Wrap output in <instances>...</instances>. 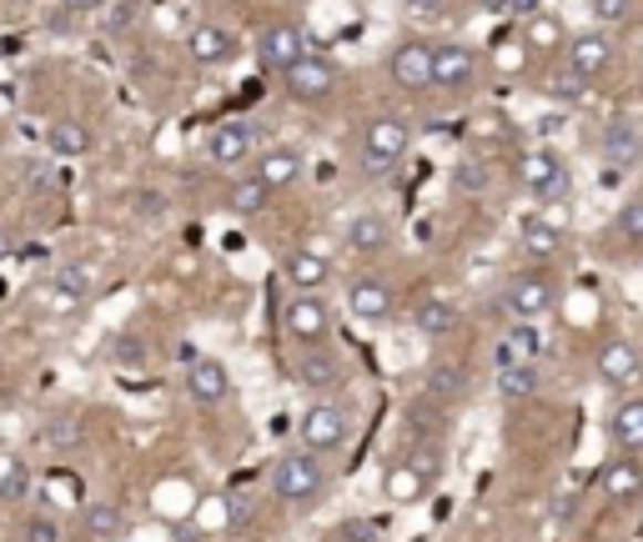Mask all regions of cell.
<instances>
[{"label": "cell", "instance_id": "6da1fadb", "mask_svg": "<svg viewBox=\"0 0 643 542\" xmlns=\"http://www.w3.org/2000/svg\"><path fill=\"white\" fill-rule=\"evenodd\" d=\"M272 492L287 502V508H312L322 492H328V472L317 462V452L297 447V452H282L272 462Z\"/></svg>", "mask_w": 643, "mask_h": 542}, {"label": "cell", "instance_id": "7a4b0ae2", "mask_svg": "<svg viewBox=\"0 0 643 542\" xmlns=\"http://www.w3.org/2000/svg\"><path fill=\"white\" fill-rule=\"evenodd\" d=\"M407 146H413V131L393 116H377L367 131H362V171L367 176L393 171V166L407 156Z\"/></svg>", "mask_w": 643, "mask_h": 542}, {"label": "cell", "instance_id": "3957f363", "mask_svg": "<svg viewBox=\"0 0 643 542\" xmlns=\"http://www.w3.org/2000/svg\"><path fill=\"white\" fill-rule=\"evenodd\" d=\"M518 181H523L543 207L568 201V191H573V176H568V166L558 161L553 152H523L518 156Z\"/></svg>", "mask_w": 643, "mask_h": 542}, {"label": "cell", "instance_id": "277c9868", "mask_svg": "<svg viewBox=\"0 0 643 542\" xmlns=\"http://www.w3.org/2000/svg\"><path fill=\"white\" fill-rule=\"evenodd\" d=\"M302 447L307 452H338L342 442L352 437V417H348V407H338V402H317V407H307L302 413Z\"/></svg>", "mask_w": 643, "mask_h": 542}, {"label": "cell", "instance_id": "5b68a950", "mask_svg": "<svg viewBox=\"0 0 643 542\" xmlns=\"http://www.w3.org/2000/svg\"><path fill=\"white\" fill-rule=\"evenodd\" d=\"M502 306H508L512 322H543V316L558 306V282H553V277H543V271H528V277L508 282Z\"/></svg>", "mask_w": 643, "mask_h": 542}, {"label": "cell", "instance_id": "8992f818", "mask_svg": "<svg viewBox=\"0 0 643 542\" xmlns=\"http://www.w3.org/2000/svg\"><path fill=\"white\" fill-rule=\"evenodd\" d=\"M282 81H287V96H292V101H302V106H317V101L332 96V86H338V71H332L328 55H312V51H307Z\"/></svg>", "mask_w": 643, "mask_h": 542}, {"label": "cell", "instance_id": "52a82bcc", "mask_svg": "<svg viewBox=\"0 0 643 542\" xmlns=\"http://www.w3.org/2000/svg\"><path fill=\"white\" fill-rule=\"evenodd\" d=\"M307 55V35L297 31L292 21H272V25H262V35H257V61L267 65V71H292L297 61Z\"/></svg>", "mask_w": 643, "mask_h": 542}, {"label": "cell", "instance_id": "ba28073f", "mask_svg": "<svg viewBox=\"0 0 643 542\" xmlns=\"http://www.w3.org/2000/svg\"><path fill=\"white\" fill-rule=\"evenodd\" d=\"M599 377L609 387H639L643 382V347L629 336H609L599 352Z\"/></svg>", "mask_w": 643, "mask_h": 542}, {"label": "cell", "instance_id": "9c48e42d", "mask_svg": "<svg viewBox=\"0 0 643 542\" xmlns=\"http://www.w3.org/2000/svg\"><path fill=\"white\" fill-rule=\"evenodd\" d=\"M282 322H287V332H292L302 347H317V342L332 332L328 302H322V296H312V292L292 296V302H287V312H282Z\"/></svg>", "mask_w": 643, "mask_h": 542}, {"label": "cell", "instance_id": "30bf717a", "mask_svg": "<svg viewBox=\"0 0 643 542\" xmlns=\"http://www.w3.org/2000/svg\"><path fill=\"white\" fill-rule=\"evenodd\" d=\"M433 61H437V45H427V41H403L393 51V81L403 91H427L433 86Z\"/></svg>", "mask_w": 643, "mask_h": 542}, {"label": "cell", "instance_id": "8fae6325", "mask_svg": "<svg viewBox=\"0 0 643 542\" xmlns=\"http://www.w3.org/2000/svg\"><path fill=\"white\" fill-rule=\"evenodd\" d=\"M257 136H262V131L251 126V121H221V126L211 131L207 152H211L217 166H241L251 152H257Z\"/></svg>", "mask_w": 643, "mask_h": 542}, {"label": "cell", "instance_id": "7c38bea8", "mask_svg": "<svg viewBox=\"0 0 643 542\" xmlns=\"http://www.w3.org/2000/svg\"><path fill=\"white\" fill-rule=\"evenodd\" d=\"M473 81H478V51H468V45H437L433 86H443V91H468Z\"/></svg>", "mask_w": 643, "mask_h": 542}, {"label": "cell", "instance_id": "4fadbf2b", "mask_svg": "<svg viewBox=\"0 0 643 542\" xmlns=\"http://www.w3.org/2000/svg\"><path fill=\"white\" fill-rule=\"evenodd\" d=\"M492 357H498V367L538 362V357H543V326H538V322H512V326H502Z\"/></svg>", "mask_w": 643, "mask_h": 542}, {"label": "cell", "instance_id": "5bb4252c", "mask_svg": "<svg viewBox=\"0 0 643 542\" xmlns=\"http://www.w3.org/2000/svg\"><path fill=\"white\" fill-rule=\"evenodd\" d=\"M81 532H86L91 542H121L126 532H132V512L121 508V502L96 498V502L81 508Z\"/></svg>", "mask_w": 643, "mask_h": 542}, {"label": "cell", "instance_id": "9a60e30c", "mask_svg": "<svg viewBox=\"0 0 643 542\" xmlns=\"http://www.w3.org/2000/svg\"><path fill=\"white\" fill-rule=\"evenodd\" d=\"M599 492L609 502H639L643 498V462L639 457H609L599 472Z\"/></svg>", "mask_w": 643, "mask_h": 542}, {"label": "cell", "instance_id": "2e32d148", "mask_svg": "<svg viewBox=\"0 0 643 542\" xmlns=\"http://www.w3.org/2000/svg\"><path fill=\"white\" fill-rule=\"evenodd\" d=\"M348 306L357 322H387L393 316V286L377 282V277H362L348 286Z\"/></svg>", "mask_w": 643, "mask_h": 542}, {"label": "cell", "instance_id": "e0dca14e", "mask_svg": "<svg viewBox=\"0 0 643 542\" xmlns=\"http://www.w3.org/2000/svg\"><path fill=\"white\" fill-rule=\"evenodd\" d=\"M427 482H433V472L427 467H417L413 457H403V462H393L387 472H382V498H393V502H417L427 492Z\"/></svg>", "mask_w": 643, "mask_h": 542}, {"label": "cell", "instance_id": "ac0fdd59", "mask_svg": "<svg viewBox=\"0 0 643 542\" xmlns=\"http://www.w3.org/2000/svg\"><path fill=\"white\" fill-rule=\"evenodd\" d=\"M609 437L623 457L643 452V397H623L609 413Z\"/></svg>", "mask_w": 643, "mask_h": 542}, {"label": "cell", "instance_id": "d6986e66", "mask_svg": "<svg viewBox=\"0 0 643 542\" xmlns=\"http://www.w3.org/2000/svg\"><path fill=\"white\" fill-rule=\"evenodd\" d=\"M186 51H191V61H197V65H231V61H237V41H231L221 25H191Z\"/></svg>", "mask_w": 643, "mask_h": 542}, {"label": "cell", "instance_id": "ffe728a7", "mask_svg": "<svg viewBox=\"0 0 643 542\" xmlns=\"http://www.w3.org/2000/svg\"><path fill=\"white\" fill-rule=\"evenodd\" d=\"M603 161L609 166H639L643 161V126H633V121H613V126H603Z\"/></svg>", "mask_w": 643, "mask_h": 542}, {"label": "cell", "instance_id": "44dd1931", "mask_svg": "<svg viewBox=\"0 0 643 542\" xmlns=\"http://www.w3.org/2000/svg\"><path fill=\"white\" fill-rule=\"evenodd\" d=\"M458 322H463V312H458V302H453V296H423V302H417V312H413V326L423 336H453L458 332Z\"/></svg>", "mask_w": 643, "mask_h": 542}, {"label": "cell", "instance_id": "7402d4cb", "mask_svg": "<svg viewBox=\"0 0 643 542\" xmlns=\"http://www.w3.org/2000/svg\"><path fill=\"white\" fill-rule=\"evenodd\" d=\"M186 392H191V397H197L201 407H217V402L231 392L227 367H221V362H211V357L191 362V372H186Z\"/></svg>", "mask_w": 643, "mask_h": 542}, {"label": "cell", "instance_id": "603a6c76", "mask_svg": "<svg viewBox=\"0 0 643 542\" xmlns=\"http://www.w3.org/2000/svg\"><path fill=\"white\" fill-rule=\"evenodd\" d=\"M342 237H348V247L357 251V257H377V251L393 241V227H387V217H377V211H357Z\"/></svg>", "mask_w": 643, "mask_h": 542}, {"label": "cell", "instance_id": "cb8c5ba5", "mask_svg": "<svg viewBox=\"0 0 643 542\" xmlns=\"http://www.w3.org/2000/svg\"><path fill=\"white\" fill-rule=\"evenodd\" d=\"M518 241H523V257H558L563 251V227H558L553 217H523V227H518Z\"/></svg>", "mask_w": 643, "mask_h": 542}, {"label": "cell", "instance_id": "d4e9b609", "mask_svg": "<svg viewBox=\"0 0 643 542\" xmlns=\"http://www.w3.org/2000/svg\"><path fill=\"white\" fill-rule=\"evenodd\" d=\"M563 61L593 81V76H603V71L613 65V41H609V35H578V41L568 45Z\"/></svg>", "mask_w": 643, "mask_h": 542}, {"label": "cell", "instance_id": "484cf974", "mask_svg": "<svg viewBox=\"0 0 643 542\" xmlns=\"http://www.w3.org/2000/svg\"><path fill=\"white\" fill-rule=\"evenodd\" d=\"M328 277H332V267H328V257L322 251H292L287 257V282L297 286V292H322L328 286Z\"/></svg>", "mask_w": 643, "mask_h": 542}, {"label": "cell", "instance_id": "4316f807", "mask_svg": "<svg viewBox=\"0 0 643 542\" xmlns=\"http://www.w3.org/2000/svg\"><path fill=\"white\" fill-rule=\"evenodd\" d=\"M589 86H593V81L583 76V71H573V65H568V61L548 65V76H543V96L563 101V106H578V101L589 96Z\"/></svg>", "mask_w": 643, "mask_h": 542}, {"label": "cell", "instance_id": "83f0119b", "mask_svg": "<svg viewBox=\"0 0 643 542\" xmlns=\"http://www.w3.org/2000/svg\"><path fill=\"white\" fill-rule=\"evenodd\" d=\"M251 176H262L272 191H282V186H292L297 176H302V156L292 152V146H277V152H267L262 161H257V171Z\"/></svg>", "mask_w": 643, "mask_h": 542}, {"label": "cell", "instance_id": "f1b7e54d", "mask_svg": "<svg viewBox=\"0 0 643 542\" xmlns=\"http://www.w3.org/2000/svg\"><path fill=\"white\" fill-rule=\"evenodd\" d=\"M543 392V377H538V362H518V367H498V397L508 402H528Z\"/></svg>", "mask_w": 643, "mask_h": 542}, {"label": "cell", "instance_id": "f546056e", "mask_svg": "<svg viewBox=\"0 0 643 542\" xmlns=\"http://www.w3.org/2000/svg\"><path fill=\"white\" fill-rule=\"evenodd\" d=\"M267 201H272V186H267L262 176H241V181L231 186V196H227L231 217H262Z\"/></svg>", "mask_w": 643, "mask_h": 542}, {"label": "cell", "instance_id": "4dcf8cb0", "mask_svg": "<svg viewBox=\"0 0 643 542\" xmlns=\"http://www.w3.org/2000/svg\"><path fill=\"white\" fill-rule=\"evenodd\" d=\"M423 387L433 402H458L463 392H468V372H463L458 362H437V367H427Z\"/></svg>", "mask_w": 643, "mask_h": 542}, {"label": "cell", "instance_id": "1f68e13d", "mask_svg": "<svg viewBox=\"0 0 643 542\" xmlns=\"http://www.w3.org/2000/svg\"><path fill=\"white\" fill-rule=\"evenodd\" d=\"M523 45L533 55H553L558 45H563V25H558V15H543L538 11L533 21H523Z\"/></svg>", "mask_w": 643, "mask_h": 542}, {"label": "cell", "instance_id": "d6a6232c", "mask_svg": "<svg viewBox=\"0 0 643 542\" xmlns=\"http://www.w3.org/2000/svg\"><path fill=\"white\" fill-rule=\"evenodd\" d=\"M51 286H55V296H66V302H81V296H91L96 277H91V267H81V261H66V267H55Z\"/></svg>", "mask_w": 643, "mask_h": 542}, {"label": "cell", "instance_id": "836d02e7", "mask_svg": "<svg viewBox=\"0 0 643 542\" xmlns=\"http://www.w3.org/2000/svg\"><path fill=\"white\" fill-rule=\"evenodd\" d=\"M31 498V467L21 457H0V502H25Z\"/></svg>", "mask_w": 643, "mask_h": 542}, {"label": "cell", "instance_id": "e575fe53", "mask_svg": "<svg viewBox=\"0 0 643 542\" xmlns=\"http://www.w3.org/2000/svg\"><path fill=\"white\" fill-rule=\"evenodd\" d=\"M297 372H302V387H312V392H328V387H338L342 382V367L332 357H317V352H307L302 362H297Z\"/></svg>", "mask_w": 643, "mask_h": 542}, {"label": "cell", "instance_id": "d590c367", "mask_svg": "<svg viewBox=\"0 0 643 542\" xmlns=\"http://www.w3.org/2000/svg\"><path fill=\"white\" fill-rule=\"evenodd\" d=\"M86 146H91V131L86 126H76V121H55V126H51V152L81 156Z\"/></svg>", "mask_w": 643, "mask_h": 542}, {"label": "cell", "instance_id": "8d00e7d4", "mask_svg": "<svg viewBox=\"0 0 643 542\" xmlns=\"http://www.w3.org/2000/svg\"><path fill=\"white\" fill-rule=\"evenodd\" d=\"M453 186H458V191H468V196H483L492 186V171L483 161H458V171H453Z\"/></svg>", "mask_w": 643, "mask_h": 542}, {"label": "cell", "instance_id": "74e56055", "mask_svg": "<svg viewBox=\"0 0 643 542\" xmlns=\"http://www.w3.org/2000/svg\"><path fill=\"white\" fill-rule=\"evenodd\" d=\"M21 538L25 542H61V522H55L51 512H35V518H25Z\"/></svg>", "mask_w": 643, "mask_h": 542}, {"label": "cell", "instance_id": "f35d334b", "mask_svg": "<svg viewBox=\"0 0 643 542\" xmlns=\"http://www.w3.org/2000/svg\"><path fill=\"white\" fill-rule=\"evenodd\" d=\"M227 522H231V528H251V522H257V498H251V492H231V498H227Z\"/></svg>", "mask_w": 643, "mask_h": 542}, {"label": "cell", "instance_id": "ab89813d", "mask_svg": "<svg viewBox=\"0 0 643 542\" xmlns=\"http://www.w3.org/2000/svg\"><path fill=\"white\" fill-rule=\"evenodd\" d=\"M619 231H623V241H639V247H643V196H639V201H629V207H623Z\"/></svg>", "mask_w": 643, "mask_h": 542}, {"label": "cell", "instance_id": "60d3db41", "mask_svg": "<svg viewBox=\"0 0 643 542\" xmlns=\"http://www.w3.org/2000/svg\"><path fill=\"white\" fill-rule=\"evenodd\" d=\"M41 442H55V447H76L81 442V423H71V417H61V423H51L41 432Z\"/></svg>", "mask_w": 643, "mask_h": 542}, {"label": "cell", "instance_id": "b9f144b4", "mask_svg": "<svg viewBox=\"0 0 643 542\" xmlns=\"http://www.w3.org/2000/svg\"><path fill=\"white\" fill-rule=\"evenodd\" d=\"M593 15L609 21V25H619V21H629V15H633V0H593Z\"/></svg>", "mask_w": 643, "mask_h": 542}, {"label": "cell", "instance_id": "7bdbcfd3", "mask_svg": "<svg viewBox=\"0 0 643 542\" xmlns=\"http://www.w3.org/2000/svg\"><path fill=\"white\" fill-rule=\"evenodd\" d=\"M111 357H116V362H126V367H142V362H146V347H142V342H136V336H121L116 347H111Z\"/></svg>", "mask_w": 643, "mask_h": 542}, {"label": "cell", "instance_id": "ee69618b", "mask_svg": "<svg viewBox=\"0 0 643 542\" xmlns=\"http://www.w3.org/2000/svg\"><path fill=\"white\" fill-rule=\"evenodd\" d=\"M403 11L417 15V21H433V15L447 11V0H403Z\"/></svg>", "mask_w": 643, "mask_h": 542}, {"label": "cell", "instance_id": "f6af8a7d", "mask_svg": "<svg viewBox=\"0 0 643 542\" xmlns=\"http://www.w3.org/2000/svg\"><path fill=\"white\" fill-rule=\"evenodd\" d=\"M66 11H96V6H106V0H61Z\"/></svg>", "mask_w": 643, "mask_h": 542}, {"label": "cell", "instance_id": "bcb514c9", "mask_svg": "<svg viewBox=\"0 0 643 542\" xmlns=\"http://www.w3.org/2000/svg\"><path fill=\"white\" fill-rule=\"evenodd\" d=\"M11 247H15V241H11V231H6V227H0V261H6V257H11Z\"/></svg>", "mask_w": 643, "mask_h": 542}, {"label": "cell", "instance_id": "7dc6e473", "mask_svg": "<svg viewBox=\"0 0 643 542\" xmlns=\"http://www.w3.org/2000/svg\"><path fill=\"white\" fill-rule=\"evenodd\" d=\"M483 6H492V11H508L512 0H483Z\"/></svg>", "mask_w": 643, "mask_h": 542}]
</instances>
